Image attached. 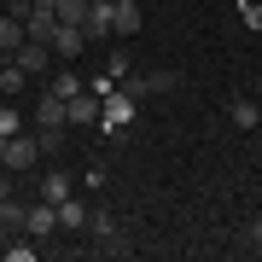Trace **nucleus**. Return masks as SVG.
<instances>
[{"mask_svg":"<svg viewBox=\"0 0 262 262\" xmlns=\"http://www.w3.org/2000/svg\"><path fill=\"white\" fill-rule=\"evenodd\" d=\"M82 233H94L105 256H128V233L117 227V215H105V210H88V227H82Z\"/></svg>","mask_w":262,"mask_h":262,"instance_id":"obj_1","label":"nucleus"},{"mask_svg":"<svg viewBox=\"0 0 262 262\" xmlns=\"http://www.w3.org/2000/svg\"><path fill=\"white\" fill-rule=\"evenodd\" d=\"M35 158H41V140L35 134H6V140H0V169H12V175H18V169H35Z\"/></svg>","mask_w":262,"mask_h":262,"instance_id":"obj_2","label":"nucleus"},{"mask_svg":"<svg viewBox=\"0 0 262 262\" xmlns=\"http://www.w3.org/2000/svg\"><path fill=\"white\" fill-rule=\"evenodd\" d=\"M134 111H140V99H134V94H122V88H111V94L99 99V128H105V134L128 128V122H134Z\"/></svg>","mask_w":262,"mask_h":262,"instance_id":"obj_3","label":"nucleus"},{"mask_svg":"<svg viewBox=\"0 0 262 262\" xmlns=\"http://www.w3.org/2000/svg\"><path fill=\"white\" fill-rule=\"evenodd\" d=\"M64 128H70L64 99H58L53 88H41V99H35V134H64Z\"/></svg>","mask_w":262,"mask_h":262,"instance_id":"obj_4","label":"nucleus"},{"mask_svg":"<svg viewBox=\"0 0 262 262\" xmlns=\"http://www.w3.org/2000/svg\"><path fill=\"white\" fill-rule=\"evenodd\" d=\"M47 47H53V58H70V64H76V58L88 53V35H82V29H76V24H58Z\"/></svg>","mask_w":262,"mask_h":262,"instance_id":"obj_5","label":"nucleus"},{"mask_svg":"<svg viewBox=\"0 0 262 262\" xmlns=\"http://www.w3.org/2000/svg\"><path fill=\"white\" fill-rule=\"evenodd\" d=\"M12 64H18V70H29V76H47V64H53V47H47V41H24V47L12 53Z\"/></svg>","mask_w":262,"mask_h":262,"instance_id":"obj_6","label":"nucleus"},{"mask_svg":"<svg viewBox=\"0 0 262 262\" xmlns=\"http://www.w3.org/2000/svg\"><path fill=\"white\" fill-rule=\"evenodd\" d=\"M24 233H29V239H53V233H58V210H53V204L24 210Z\"/></svg>","mask_w":262,"mask_h":262,"instance_id":"obj_7","label":"nucleus"},{"mask_svg":"<svg viewBox=\"0 0 262 262\" xmlns=\"http://www.w3.org/2000/svg\"><path fill=\"white\" fill-rule=\"evenodd\" d=\"M82 35H88V47L111 35V0H94V6H88V18H82Z\"/></svg>","mask_w":262,"mask_h":262,"instance_id":"obj_8","label":"nucleus"},{"mask_svg":"<svg viewBox=\"0 0 262 262\" xmlns=\"http://www.w3.org/2000/svg\"><path fill=\"white\" fill-rule=\"evenodd\" d=\"M64 111H70V122H76V128H94V122H99V99L82 88L76 99H64Z\"/></svg>","mask_w":262,"mask_h":262,"instance_id":"obj_9","label":"nucleus"},{"mask_svg":"<svg viewBox=\"0 0 262 262\" xmlns=\"http://www.w3.org/2000/svg\"><path fill=\"white\" fill-rule=\"evenodd\" d=\"M24 18H12V12H0V58H12V53H18L24 47Z\"/></svg>","mask_w":262,"mask_h":262,"instance_id":"obj_10","label":"nucleus"},{"mask_svg":"<svg viewBox=\"0 0 262 262\" xmlns=\"http://www.w3.org/2000/svg\"><path fill=\"white\" fill-rule=\"evenodd\" d=\"M58 210V227H64V233H82V227H88V204H82V198H64V204H53Z\"/></svg>","mask_w":262,"mask_h":262,"instance_id":"obj_11","label":"nucleus"},{"mask_svg":"<svg viewBox=\"0 0 262 262\" xmlns=\"http://www.w3.org/2000/svg\"><path fill=\"white\" fill-rule=\"evenodd\" d=\"M29 82H35V76H29V70H18V64H12V58H0V94H6V99H12V94H24Z\"/></svg>","mask_w":262,"mask_h":262,"instance_id":"obj_12","label":"nucleus"},{"mask_svg":"<svg viewBox=\"0 0 262 262\" xmlns=\"http://www.w3.org/2000/svg\"><path fill=\"white\" fill-rule=\"evenodd\" d=\"M111 35H140V6H111Z\"/></svg>","mask_w":262,"mask_h":262,"instance_id":"obj_13","label":"nucleus"},{"mask_svg":"<svg viewBox=\"0 0 262 262\" xmlns=\"http://www.w3.org/2000/svg\"><path fill=\"white\" fill-rule=\"evenodd\" d=\"M41 198H47V204H64L70 198V175L64 169H47V175H41Z\"/></svg>","mask_w":262,"mask_h":262,"instance_id":"obj_14","label":"nucleus"},{"mask_svg":"<svg viewBox=\"0 0 262 262\" xmlns=\"http://www.w3.org/2000/svg\"><path fill=\"white\" fill-rule=\"evenodd\" d=\"M47 88H53V94H58V99H76V94H82V88H88V82H82V70H76V64H64V70H58V76H53V82H47Z\"/></svg>","mask_w":262,"mask_h":262,"instance_id":"obj_15","label":"nucleus"},{"mask_svg":"<svg viewBox=\"0 0 262 262\" xmlns=\"http://www.w3.org/2000/svg\"><path fill=\"white\" fill-rule=\"evenodd\" d=\"M175 88H181L175 70H151V76H140V94H175Z\"/></svg>","mask_w":262,"mask_h":262,"instance_id":"obj_16","label":"nucleus"},{"mask_svg":"<svg viewBox=\"0 0 262 262\" xmlns=\"http://www.w3.org/2000/svg\"><path fill=\"white\" fill-rule=\"evenodd\" d=\"M88 6H94V0H58V24H76V29H82Z\"/></svg>","mask_w":262,"mask_h":262,"instance_id":"obj_17","label":"nucleus"},{"mask_svg":"<svg viewBox=\"0 0 262 262\" xmlns=\"http://www.w3.org/2000/svg\"><path fill=\"white\" fill-rule=\"evenodd\" d=\"M227 111H233V122H239V128H256V122H262V111H256L251 99H233Z\"/></svg>","mask_w":262,"mask_h":262,"instance_id":"obj_18","label":"nucleus"},{"mask_svg":"<svg viewBox=\"0 0 262 262\" xmlns=\"http://www.w3.org/2000/svg\"><path fill=\"white\" fill-rule=\"evenodd\" d=\"M0 256H6V262H35L41 251H35L29 239H6V251H0Z\"/></svg>","mask_w":262,"mask_h":262,"instance_id":"obj_19","label":"nucleus"},{"mask_svg":"<svg viewBox=\"0 0 262 262\" xmlns=\"http://www.w3.org/2000/svg\"><path fill=\"white\" fill-rule=\"evenodd\" d=\"M0 222H6L12 233H24V204H18V198H6V204H0Z\"/></svg>","mask_w":262,"mask_h":262,"instance_id":"obj_20","label":"nucleus"},{"mask_svg":"<svg viewBox=\"0 0 262 262\" xmlns=\"http://www.w3.org/2000/svg\"><path fill=\"white\" fill-rule=\"evenodd\" d=\"M239 18H245V29H262V0H239Z\"/></svg>","mask_w":262,"mask_h":262,"instance_id":"obj_21","label":"nucleus"},{"mask_svg":"<svg viewBox=\"0 0 262 262\" xmlns=\"http://www.w3.org/2000/svg\"><path fill=\"white\" fill-rule=\"evenodd\" d=\"M18 128H24V117L12 111V105H0V140H6V134H18Z\"/></svg>","mask_w":262,"mask_h":262,"instance_id":"obj_22","label":"nucleus"},{"mask_svg":"<svg viewBox=\"0 0 262 262\" xmlns=\"http://www.w3.org/2000/svg\"><path fill=\"white\" fill-rule=\"evenodd\" d=\"M245 245H251V251H262V215H251V222H245V233H239Z\"/></svg>","mask_w":262,"mask_h":262,"instance_id":"obj_23","label":"nucleus"},{"mask_svg":"<svg viewBox=\"0 0 262 262\" xmlns=\"http://www.w3.org/2000/svg\"><path fill=\"white\" fill-rule=\"evenodd\" d=\"M111 88H117V76L105 70V76H94V82H88V94H94V99H105V94H111Z\"/></svg>","mask_w":262,"mask_h":262,"instance_id":"obj_24","label":"nucleus"},{"mask_svg":"<svg viewBox=\"0 0 262 262\" xmlns=\"http://www.w3.org/2000/svg\"><path fill=\"white\" fill-rule=\"evenodd\" d=\"M6 198H12V169L0 175V204H6Z\"/></svg>","mask_w":262,"mask_h":262,"instance_id":"obj_25","label":"nucleus"},{"mask_svg":"<svg viewBox=\"0 0 262 262\" xmlns=\"http://www.w3.org/2000/svg\"><path fill=\"white\" fill-rule=\"evenodd\" d=\"M6 233H12V227H6V222H0V251H6Z\"/></svg>","mask_w":262,"mask_h":262,"instance_id":"obj_26","label":"nucleus"},{"mask_svg":"<svg viewBox=\"0 0 262 262\" xmlns=\"http://www.w3.org/2000/svg\"><path fill=\"white\" fill-rule=\"evenodd\" d=\"M111 6H140V0H111Z\"/></svg>","mask_w":262,"mask_h":262,"instance_id":"obj_27","label":"nucleus"}]
</instances>
